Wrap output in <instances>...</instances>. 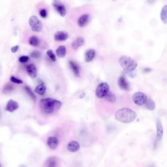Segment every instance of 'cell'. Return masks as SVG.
Masks as SVG:
<instances>
[{
  "instance_id": "cell-2",
  "label": "cell",
  "mask_w": 167,
  "mask_h": 167,
  "mask_svg": "<svg viewBox=\"0 0 167 167\" xmlns=\"http://www.w3.org/2000/svg\"><path fill=\"white\" fill-rule=\"evenodd\" d=\"M115 118L121 122L130 123L135 120L137 114L134 111L128 108H122L117 110L115 114Z\"/></svg>"
},
{
  "instance_id": "cell-27",
  "label": "cell",
  "mask_w": 167,
  "mask_h": 167,
  "mask_svg": "<svg viewBox=\"0 0 167 167\" xmlns=\"http://www.w3.org/2000/svg\"><path fill=\"white\" fill-rule=\"evenodd\" d=\"M13 87L12 85L7 84H5V86H4L3 92L5 93H9V92L13 91Z\"/></svg>"
},
{
  "instance_id": "cell-25",
  "label": "cell",
  "mask_w": 167,
  "mask_h": 167,
  "mask_svg": "<svg viewBox=\"0 0 167 167\" xmlns=\"http://www.w3.org/2000/svg\"><path fill=\"white\" fill-rule=\"evenodd\" d=\"M47 165V167H57L58 161L54 158L52 157L48 160Z\"/></svg>"
},
{
  "instance_id": "cell-11",
  "label": "cell",
  "mask_w": 167,
  "mask_h": 167,
  "mask_svg": "<svg viewBox=\"0 0 167 167\" xmlns=\"http://www.w3.org/2000/svg\"><path fill=\"white\" fill-rule=\"evenodd\" d=\"M18 108H19V105L17 102L11 99L9 100L7 102V104L5 107V110L9 112H12L16 110H17Z\"/></svg>"
},
{
  "instance_id": "cell-12",
  "label": "cell",
  "mask_w": 167,
  "mask_h": 167,
  "mask_svg": "<svg viewBox=\"0 0 167 167\" xmlns=\"http://www.w3.org/2000/svg\"><path fill=\"white\" fill-rule=\"evenodd\" d=\"M67 148L69 152H75L78 151L80 149V145L78 142L76 141H72L68 143Z\"/></svg>"
},
{
  "instance_id": "cell-28",
  "label": "cell",
  "mask_w": 167,
  "mask_h": 167,
  "mask_svg": "<svg viewBox=\"0 0 167 167\" xmlns=\"http://www.w3.org/2000/svg\"><path fill=\"white\" fill-rule=\"evenodd\" d=\"M47 54L53 62L56 61V55L54 54L52 50H48L47 51Z\"/></svg>"
},
{
  "instance_id": "cell-18",
  "label": "cell",
  "mask_w": 167,
  "mask_h": 167,
  "mask_svg": "<svg viewBox=\"0 0 167 167\" xmlns=\"http://www.w3.org/2000/svg\"><path fill=\"white\" fill-rule=\"evenodd\" d=\"M69 65L70 67L73 72L74 74L77 77H78L80 75V67L78 64H76L75 62L72 61H69Z\"/></svg>"
},
{
  "instance_id": "cell-8",
  "label": "cell",
  "mask_w": 167,
  "mask_h": 167,
  "mask_svg": "<svg viewBox=\"0 0 167 167\" xmlns=\"http://www.w3.org/2000/svg\"><path fill=\"white\" fill-rule=\"evenodd\" d=\"M90 20V16L88 14H83L78 20V24L80 28H84L88 24Z\"/></svg>"
},
{
  "instance_id": "cell-24",
  "label": "cell",
  "mask_w": 167,
  "mask_h": 167,
  "mask_svg": "<svg viewBox=\"0 0 167 167\" xmlns=\"http://www.w3.org/2000/svg\"><path fill=\"white\" fill-rule=\"evenodd\" d=\"M145 105H146V109H148V110L152 111V110H154V109H155L156 105H155V103L153 100L150 99H147Z\"/></svg>"
},
{
  "instance_id": "cell-16",
  "label": "cell",
  "mask_w": 167,
  "mask_h": 167,
  "mask_svg": "<svg viewBox=\"0 0 167 167\" xmlns=\"http://www.w3.org/2000/svg\"><path fill=\"white\" fill-rule=\"evenodd\" d=\"M157 138L158 140L162 139L163 135V129L162 123L159 119H157L156 122Z\"/></svg>"
},
{
  "instance_id": "cell-3",
  "label": "cell",
  "mask_w": 167,
  "mask_h": 167,
  "mask_svg": "<svg viewBox=\"0 0 167 167\" xmlns=\"http://www.w3.org/2000/svg\"><path fill=\"white\" fill-rule=\"evenodd\" d=\"M119 63L125 73L133 71L138 65L136 61L127 56H122L120 57Z\"/></svg>"
},
{
  "instance_id": "cell-4",
  "label": "cell",
  "mask_w": 167,
  "mask_h": 167,
  "mask_svg": "<svg viewBox=\"0 0 167 167\" xmlns=\"http://www.w3.org/2000/svg\"><path fill=\"white\" fill-rule=\"evenodd\" d=\"M28 23L32 31L36 32H39L42 30L43 24L36 16H32L30 17Z\"/></svg>"
},
{
  "instance_id": "cell-6",
  "label": "cell",
  "mask_w": 167,
  "mask_h": 167,
  "mask_svg": "<svg viewBox=\"0 0 167 167\" xmlns=\"http://www.w3.org/2000/svg\"><path fill=\"white\" fill-rule=\"evenodd\" d=\"M132 99L134 103L138 106H142L144 105L148 99L146 95L141 92H137L134 93L132 97Z\"/></svg>"
},
{
  "instance_id": "cell-21",
  "label": "cell",
  "mask_w": 167,
  "mask_h": 167,
  "mask_svg": "<svg viewBox=\"0 0 167 167\" xmlns=\"http://www.w3.org/2000/svg\"><path fill=\"white\" fill-rule=\"evenodd\" d=\"M162 22L166 24L167 22V5H165L162 8L160 14Z\"/></svg>"
},
{
  "instance_id": "cell-17",
  "label": "cell",
  "mask_w": 167,
  "mask_h": 167,
  "mask_svg": "<svg viewBox=\"0 0 167 167\" xmlns=\"http://www.w3.org/2000/svg\"><path fill=\"white\" fill-rule=\"evenodd\" d=\"M96 52L92 49H90L86 51L85 52V60L86 62H89L92 61L95 56Z\"/></svg>"
},
{
  "instance_id": "cell-1",
  "label": "cell",
  "mask_w": 167,
  "mask_h": 167,
  "mask_svg": "<svg viewBox=\"0 0 167 167\" xmlns=\"http://www.w3.org/2000/svg\"><path fill=\"white\" fill-rule=\"evenodd\" d=\"M62 103L58 100L52 98H44L40 101V106L41 110L46 114H52L59 110Z\"/></svg>"
},
{
  "instance_id": "cell-32",
  "label": "cell",
  "mask_w": 167,
  "mask_h": 167,
  "mask_svg": "<svg viewBox=\"0 0 167 167\" xmlns=\"http://www.w3.org/2000/svg\"><path fill=\"white\" fill-rule=\"evenodd\" d=\"M28 59H29V57L28 56H22L20 57L19 60L21 63H25L27 62L28 60Z\"/></svg>"
},
{
  "instance_id": "cell-37",
  "label": "cell",
  "mask_w": 167,
  "mask_h": 167,
  "mask_svg": "<svg viewBox=\"0 0 167 167\" xmlns=\"http://www.w3.org/2000/svg\"><path fill=\"white\" fill-rule=\"evenodd\" d=\"M19 167H26V166H24V165H21V166H20Z\"/></svg>"
},
{
  "instance_id": "cell-30",
  "label": "cell",
  "mask_w": 167,
  "mask_h": 167,
  "mask_svg": "<svg viewBox=\"0 0 167 167\" xmlns=\"http://www.w3.org/2000/svg\"><path fill=\"white\" fill-rule=\"evenodd\" d=\"M11 80L13 83H16V84H22L23 83V81L22 80L18 79V78L15 77L13 76H11Z\"/></svg>"
},
{
  "instance_id": "cell-14",
  "label": "cell",
  "mask_w": 167,
  "mask_h": 167,
  "mask_svg": "<svg viewBox=\"0 0 167 167\" xmlns=\"http://www.w3.org/2000/svg\"><path fill=\"white\" fill-rule=\"evenodd\" d=\"M47 144L50 147V148L52 150H54L57 148L58 145V140L56 137L51 136L48 139Z\"/></svg>"
},
{
  "instance_id": "cell-9",
  "label": "cell",
  "mask_w": 167,
  "mask_h": 167,
  "mask_svg": "<svg viewBox=\"0 0 167 167\" xmlns=\"http://www.w3.org/2000/svg\"><path fill=\"white\" fill-rule=\"evenodd\" d=\"M118 84L119 88L122 90H124L125 91H129V90L130 88L129 84L125 76H121L119 78Z\"/></svg>"
},
{
  "instance_id": "cell-7",
  "label": "cell",
  "mask_w": 167,
  "mask_h": 167,
  "mask_svg": "<svg viewBox=\"0 0 167 167\" xmlns=\"http://www.w3.org/2000/svg\"><path fill=\"white\" fill-rule=\"evenodd\" d=\"M52 5L61 17L66 16L67 14L66 7L60 0H52Z\"/></svg>"
},
{
  "instance_id": "cell-10",
  "label": "cell",
  "mask_w": 167,
  "mask_h": 167,
  "mask_svg": "<svg viewBox=\"0 0 167 167\" xmlns=\"http://www.w3.org/2000/svg\"><path fill=\"white\" fill-rule=\"evenodd\" d=\"M68 33L62 31L56 32L54 35V40L57 42L64 41L68 39Z\"/></svg>"
},
{
  "instance_id": "cell-26",
  "label": "cell",
  "mask_w": 167,
  "mask_h": 167,
  "mask_svg": "<svg viewBox=\"0 0 167 167\" xmlns=\"http://www.w3.org/2000/svg\"><path fill=\"white\" fill-rule=\"evenodd\" d=\"M24 89L25 91H26L28 94L30 95V96L31 97V98L33 99V100H35L36 99V97L35 96V95L34 94L31 88L28 86H26L24 87Z\"/></svg>"
},
{
  "instance_id": "cell-19",
  "label": "cell",
  "mask_w": 167,
  "mask_h": 167,
  "mask_svg": "<svg viewBox=\"0 0 167 167\" xmlns=\"http://www.w3.org/2000/svg\"><path fill=\"white\" fill-rule=\"evenodd\" d=\"M34 91L40 95H43L45 94L46 91V86L45 84L44 83L38 84L34 89Z\"/></svg>"
},
{
  "instance_id": "cell-20",
  "label": "cell",
  "mask_w": 167,
  "mask_h": 167,
  "mask_svg": "<svg viewBox=\"0 0 167 167\" xmlns=\"http://www.w3.org/2000/svg\"><path fill=\"white\" fill-rule=\"evenodd\" d=\"M66 48L64 46H59L56 50V54L59 58H63L66 54Z\"/></svg>"
},
{
  "instance_id": "cell-15",
  "label": "cell",
  "mask_w": 167,
  "mask_h": 167,
  "mask_svg": "<svg viewBox=\"0 0 167 167\" xmlns=\"http://www.w3.org/2000/svg\"><path fill=\"white\" fill-rule=\"evenodd\" d=\"M85 44V40L82 37H78L74 40L72 43V48L74 50H77L78 48L84 46Z\"/></svg>"
},
{
  "instance_id": "cell-39",
  "label": "cell",
  "mask_w": 167,
  "mask_h": 167,
  "mask_svg": "<svg viewBox=\"0 0 167 167\" xmlns=\"http://www.w3.org/2000/svg\"><path fill=\"white\" fill-rule=\"evenodd\" d=\"M0 167H1V165H0Z\"/></svg>"
},
{
  "instance_id": "cell-33",
  "label": "cell",
  "mask_w": 167,
  "mask_h": 167,
  "mask_svg": "<svg viewBox=\"0 0 167 167\" xmlns=\"http://www.w3.org/2000/svg\"><path fill=\"white\" fill-rule=\"evenodd\" d=\"M19 49V46H16L14 47H12L11 49V51L12 53H16V52Z\"/></svg>"
},
{
  "instance_id": "cell-38",
  "label": "cell",
  "mask_w": 167,
  "mask_h": 167,
  "mask_svg": "<svg viewBox=\"0 0 167 167\" xmlns=\"http://www.w3.org/2000/svg\"><path fill=\"white\" fill-rule=\"evenodd\" d=\"M1 110H0V116H1Z\"/></svg>"
},
{
  "instance_id": "cell-31",
  "label": "cell",
  "mask_w": 167,
  "mask_h": 167,
  "mask_svg": "<svg viewBox=\"0 0 167 167\" xmlns=\"http://www.w3.org/2000/svg\"><path fill=\"white\" fill-rule=\"evenodd\" d=\"M39 14L40 16L43 18H46L48 16V12L46 9H42L39 11Z\"/></svg>"
},
{
  "instance_id": "cell-36",
  "label": "cell",
  "mask_w": 167,
  "mask_h": 167,
  "mask_svg": "<svg viewBox=\"0 0 167 167\" xmlns=\"http://www.w3.org/2000/svg\"><path fill=\"white\" fill-rule=\"evenodd\" d=\"M144 71L146 72H148V71H151V69H150L149 68H148V69H144Z\"/></svg>"
},
{
  "instance_id": "cell-29",
  "label": "cell",
  "mask_w": 167,
  "mask_h": 167,
  "mask_svg": "<svg viewBox=\"0 0 167 167\" xmlns=\"http://www.w3.org/2000/svg\"><path fill=\"white\" fill-rule=\"evenodd\" d=\"M41 56V53L38 50L33 51L30 54V57L33 59H37L40 58Z\"/></svg>"
},
{
  "instance_id": "cell-5",
  "label": "cell",
  "mask_w": 167,
  "mask_h": 167,
  "mask_svg": "<svg viewBox=\"0 0 167 167\" xmlns=\"http://www.w3.org/2000/svg\"><path fill=\"white\" fill-rule=\"evenodd\" d=\"M109 91V86L105 82L99 83L96 88L95 94L99 98H105Z\"/></svg>"
},
{
  "instance_id": "cell-34",
  "label": "cell",
  "mask_w": 167,
  "mask_h": 167,
  "mask_svg": "<svg viewBox=\"0 0 167 167\" xmlns=\"http://www.w3.org/2000/svg\"><path fill=\"white\" fill-rule=\"evenodd\" d=\"M156 1V0H146L147 3H148L149 5H150L154 4Z\"/></svg>"
},
{
  "instance_id": "cell-13",
  "label": "cell",
  "mask_w": 167,
  "mask_h": 167,
  "mask_svg": "<svg viewBox=\"0 0 167 167\" xmlns=\"http://www.w3.org/2000/svg\"><path fill=\"white\" fill-rule=\"evenodd\" d=\"M27 71L29 76L32 78H35L37 76L36 67L34 64H30L27 67Z\"/></svg>"
},
{
  "instance_id": "cell-23",
  "label": "cell",
  "mask_w": 167,
  "mask_h": 167,
  "mask_svg": "<svg viewBox=\"0 0 167 167\" xmlns=\"http://www.w3.org/2000/svg\"><path fill=\"white\" fill-rule=\"evenodd\" d=\"M105 100L108 101V102L112 103H115L116 102V97L115 95L110 90L108 91L107 94L105 97Z\"/></svg>"
},
{
  "instance_id": "cell-22",
  "label": "cell",
  "mask_w": 167,
  "mask_h": 167,
  "mask_svg": "<svg viewBox=\"0 0 167 167\" xmlns=\"http://www.w3.org/2000/svg\"><path fill=\"white\" fill-rule=\"evenodd\" d=\"M30 45L33 47H37L40 44V40L39 38L35 36H32L30 37L28 41Z\"/></svg>"
},
{
  "instance_id": "cell-35",
  "label": "cell",
  "mask_w": 167,
  "mask_h": 167,
  "mask_svg": "<svg viewBox=\"0 0 167 167\" xmlns=\"http://www.w3.org/2000/svg\"><path fill=\"white\" fill-rule=\"evenodd\" d=\"M85 93L84 92H83V93H82V94L80 95V98H81V99H82V98H84V97H85Z\"/></svg>"
}]
</instances>
